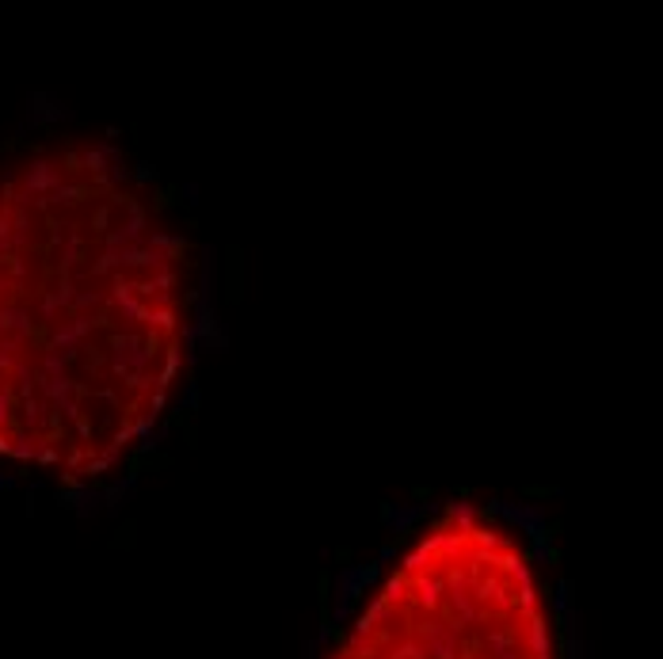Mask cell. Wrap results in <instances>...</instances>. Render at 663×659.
<instances>
[{
  "mask_svg": "<svg viewBox=\"0 0 663 659\" xmlns=\"http://www.w3.org/2000/svg\"><path fill=\"white\" fill-rule=\"evenodd\" d=\"M187 336V244L126 160L53 145L0 168V461L118 469L168 412Z\"/></svg>",
  "mask_w": 663,
  "mask_h": 659,
  "instance_id": "1",
  "label": "cell"
},
{
  "mask_svg": "<svg viewBox=\"0 0 663 659\" xmlns=\"http://www.w3.org/2000/svg\"><path fill=\"white\" fill-rule=\"evenodd\" d=\"M328 659H552L526 545L469 503L442 511L393 556Z\"/></svg>",
  "mask_w": 663,
  "mask_h": 659,
  "instance_id": "2",
  "label": "cell"
}]
</instances>
